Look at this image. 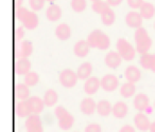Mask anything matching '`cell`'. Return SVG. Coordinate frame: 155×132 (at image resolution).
Here are the masks:
<instances>
[{
    "instance_id": "6da1fadb",
    "label": "cell",
    "mask_w": 155,
    "mask_h": 132,
    "mask_svg": "<svg viewBox=\"0 0 155 132\" xmlns=\"http://www.w3.org/2000/svg\"><path fill=\"white\" fill-rule=\"evenodd\" d=\"M16 17L27 30H34L38 26V16L34 11H30L27 8L21 7L16 10Z\"/></svg>"
},
{
    "instance_id": "7a4b0ae2",
    "label": "cell",
    "mask_w": 155,
    "mask_h": 132,
    "mask_svg": "<svg viewBox=\"0 0 155 132\" xmlns=\"http://www.w3.org/2000/svg\"><path fill=\"white\" fill-rule=\"evenodd\" d=\"M87 42L89 43L91 48L99 50H107L110 46V39L105 33L101 30H94L87 37Z\"/></svg>"
},
{
    "instance_id": "3957f363",
    "label": "cell",
    "mask_w": 155,
    "mask_h": 132,
    "mask_svg": "<svg viewBox=\"0 0 155 132\" xmlns=\"http://www.w3.org/2000/svg\"><path fill=\"white\" fill-rule=\"evenodd\" d=\"M134 39L136 42V51L140 54H146L149 52L152 46V39L149 36L148 32L144 28H139L136 30Z\"/></svg>"
},
{
    "instance_id": "277c9868",
    "label": "cell",
    "mask_w": 155,
    "mask_h": 132,
    "mask_svg": "<svg viewBox=\"0 0 155 132\" xmlns=\"http://www.w3.org/2000/svg\"><path fill=\"white\" fill-rule=\"evenodd\" d=\"M56 118H58V127L62 130H69L72 128L74 124V117L72 116L71 113H69L63 106H58L54 110Z\"/></svg>"
},
{
    "instance_id": "5b68a950",
    "label": "cell",
    "mask_w": 155,
    "mask_h": 132,
    "mask_svg": "<svg viewBox=\"0 0 155 132\" xmlns=\"http://www.w3.org/2000/svg\"><path fill=\"white\" fill-rule=\"evenodd\" d=\"M116 50L120 56L122 57V59L130 61L133 60L135 58L136 55V49L133 47L132 43H130L127 39L124 38H119L116 42Z\"/></svg>"
},
{
    "instance_id": "8992f818",
    "label": "cell",
    "mask_w": 155,
    "mask_h": 132,
    "mask_svg": "<svg viewBox=\"0 0 155 132\" xmlns=\"http://www.w3.org/2000/svg\"><path fill=\"white\" fill-rule=\"evenodd\" d=\"M78 79H79V77H78L77 73L71 69H64L58 76V80H60L61 85L65 88L74 87L77 85Z\"/></svg>"
},
{
    "instance_id": "52a82bcc",
    "label": "cell",
    "mask_w": 155,
    "mask_h": 132,
    "mask_svg": "<svg viewBox=\"0 0 155 132\" xmlns=\"http://www.w3.org/2000/svg\"><path fill=\"white\" fill-rule=\"evenodd\" d=\"M27 132H44L43 121L38 114H31L25 123Z\"/></svg>"
},
{
    "instance_id": "ba28073f",
    "label": "cell",
    "mask_w": 155,
    "mask_h": 132,
    "mask_svg": "<svg viewBox=\"0 0 155 132\" xmlns=\"http://www.w3.org/2000/svg\"><path fill=\"white\" fill-rule=\"evenodd\" d=\"M118 85L119 80L114 74H106L101 78V88L105 92H114Z\"/></svg>"
},
{
    "instance_id": "9c48e42d",
    "label": "cell",
    "mask_w": 155,
    "mask_h": 132,
    "mask_svg": "<svg viewBox=\"0 0 155 132\" xmlns=\"http://www.w3.org/2000/svg\"><path fill=\"white\" fill-rule=\"evenodd\" d=\"M142 20H143V18L140 15L139 12L131 11L125 15V24H127V27L136 29V30L141 28Z\"/></svg>"
},
{
    "instance_id": "30bf717a",
    "label": "cell",
    "mask_w": 155,
    "mask_h": 132,
    "mask_svg": "<svg viewBox=\"0 0 155 132\" xmlns=\"http://www.w3.org/2000/svg\"><path fill=\"white\" fill-rule=\"evenodd\" d=\"M100 87H101V79L96 76H91L88 79L85 80L83 89H84L85 93H87L88 95H94L97 93Z\"/></svg>"
},
{
    "instance_id": "8fae6325",
    "label": "cell",
    "mask_w": 155,
    "mask_h": 132,
    "mask_svg": "<svg viewBox=\"0 0 155 132\" xmlns=\"http://www.w3.org/2000/svg\"><path fill=\"white\" fill-rule=\"evenodd\" d=\"M134 124H135V127L138 130H140L142 132H146L148 130H150L151 124L152 123H151L149 117L144 113L139 112L134 116Z\"/></svg>"
},
{
    "instance_id": "7c38bea8",
    "label": "cell",
    "mask_w": 155,
    "mask_h": 132,
    "mask_svg": "<svg viewBox=\"0 0 155 132\" xmlns=\"http://www.w3.org/2000/svg\"><path fill=\"white\" fill-rule=\"evenodd\" d=\"M33 53V43L30 40L20 41L19 46L16 51V56L17 58H28L31 54Z\"/></svg>"
},
{
    "instance_id": "4fadbf2b",
    "label": "cell",
    "mask_w": 155,
    "mask_h": 132,
    "mask_svg": "<svg viewBox=\"0 0 155 132\" xmlns=\"http://www.w3.org/2000/svg\"><path fill=\"white\" fill-rule=\"evenodd\" d=\"M121 61H122V57L117 51H110L105 55V58H104L105 64L110 69L118 68L121 64Z\"/></svg>"
},
{
    "instance_id": "5bb4252c",
    "label": "cell",
    "mask_w": 155,
    "mask_h": 132,
    "mask_svg": "<svg viewBox=\"0 0 155 132\" xmlns=\"http://www.w3.org/2000/svg\"><path fill=\"white\" fill-rule=\"evenodd\" d=\"M133 105L136 110H138L139 112H142V111H146L147 109H149L150 99H149L148 95H146V94L138 93L137 95L135 96V98H134Z\"/></svg>"
},
{
    "instance_id": "9a60e30c",
    "label": "cell",
    "mask_w": 155,
    "mask_h": 132,
    "mask_svg": "<svg viewBox=\"0 0 155 132\" xmlns=\"http://www.w3.org/2000/svg\"><path fill=\"white\" fill-rule=\"evenodd\" d=\"M91 51V46L87 42V40H80L78 41L73 47V53L77 57L84 58L88 55Z\"/></svg>"
},
{
    "instance_id": "2e32d148",
    "label": "cell",
    "mask_w": 155,
    "mask_h": 132,
    "mask_svg": "<svg viewBox=\"0 0 155 132\" xmlns=\"http://www.w3.org/2000/svg\"><path fill=\"white\" fill-rule=\"evenodd\" d=\"M80 109L83 114L85 115H91L97 111V104L96 102L91 97L84 98L80 104Z\"/></svg>"
},
{
    "instance_id": "e0dca14e",
    "label": "cell",
    "mask_w": 155,
    "mask_h": 132,
    "mask_svg": "<svg viewBox=\"0 0 155 132\" xmlns=\"http://www.w3.org/2000/svg\"><path fill=\"white\" fill-rule=\"evenodd\" d=\"M28 102L32 114H39L41 112H43L45 102H44V99H41V97H38V96H31L28 99Z\"/></svg>"
},
{
    "instance_id": "ac0fdd59",
    "label": "cell",
    "mask_w": 155,
    "mask_h": 132,
    "mask_svg": "<svg viewBox=\"0 0 155 132\" xmlns=\"http://www.w3.org/2000/svg\"><path fill=\"white\" fill-rule=\"evenodd\" d=\"M91 73H93V66H91V62L87 61L81 64L77 70L78 77H79V79H82V80L88 79L91 76Z\"/></svg>"
},
{
    "instance_id": "d6986e66",
    "label": "cell",
    "mask_w": 155,
    "mask_h": 132,
    "mask_svg": "<svg viewBox=\"0 0 155 132\" xmlns=\"http://www.w3.org/2000/svg\"><path fill=\"white\" fill-rule=\"evenodd\" d=\"M31 67H32V64L28 58H19L16 62V73L18 75H26L29 72H31Z\"/></svg>"
},
{
    "instance_id": "ffe728a7",
    "label": "cell",
    "mask_w": 155,
    "mask_h": 132,
    "mask_svg": "<svg viewBox=\"0 0 155 132\" xmlns=\"http://www.w3.org/2000/svg\"><path fill=\"white\" fill-rule=\"evenodd\" d=\"M55 36L60 40H68L71 36V29L67 24H61L55 28Z\"/></svg>"
},
{
    "instance_id": "44dd1931",
    "label": "cell",
    "mask_w": 155,
    "mask_h": 132,
    "mask_svg": "<svg viewBox=\"0 0 155 132\" xmlns=\"http://www.w3.org/2000/svg\"><path fill=\"white\" fill-rule=\"evenodd\" d=\"M124 76L127 81H131V83H136L140 79V77H141V72H140V70L137 68V67L130 66L125 69Z\"/></svg>"
},
{
    "instance_id": "7402d4cb",
    "label": "cell",
    "mask_w": 155,
    "mask_h": 132,
    "mask_svg": "<svg viewBox=\"0 0 155 132\" xmlns=\"http://www.w3.org/2000/svg\"><path fill=\"white\" fill-rule=\"evenodd\" d=\"M47 19L51 22H55L62 17V9L58 5H51L48 7L46 11Z\"/></svg>"
},
{
    "instance_id": "603a6c76",
    "label": "cell",
    "mask_w": 155,
    "mask_h": 132,
    "mask_svg": "<svg viewBox=\"0 0 155 132\" xmlns=\"http://www.w3.org/2000/svg\"><path fill=\"white\" fill-rule=\"evenodd\" d=\"M129 112V107L124 102H117L113 106V115L116 118H124Z\"/></svg>"
},
{
    "instance_id": "cb8c5ba5",
    "label": "cell",
    "mask_w": 155,
    "mask_h": 132,
    "mask_svg": "<svg viewBox=\"0 0 155 132\" xmlns=\"http://www.w3.org/2000/svg\"><path fill=\"white\" fill-rule=\"evenodd\" d=\"M16 113H17L18 117H20V118L29 117L31 114H32L28 100H19V102H17V106H16Z\"/></svg>"
},
{
    "instance_id": "d4e9b609",
    "label": "cell",
    "mask_w": 155,
    "mask_h": 132,
    "mask_svg": "<svg viewBox=\"0 0 155 132\" xmlns=\"http://www.w3.org/2000/svg\"><path fill=\"white\" fill-rule=\"evenodd\" d=\"M97 112L100 116L106 117L113 113V106L110 105V102L106 99L100 100L97 104Z\"/></svg>"
},
{
    "instance_id": "484cf974",
    "label": "cell",
    "mask_w": 155,
    "mask_h": 132,
    "mask_svg": "<svg viewBox=\"0 0 155 132\" xmlns=\"http://www.w3.org/2000/svg\"><path fill=\"white\" fill-rule=\"evenodd\" d=\"M139 13L143 19H151L155 15V7L151 2H143L139 9Z\"/></svg>"
},
{
    "instance_id": "4316f807",
    "label": "cell",
    "mask_w": 155,
    "mask_h": 132,
    "mask_svg": "<svg viewBox=\"0 0 155 132\" xmlns=\"http://www.w3.org/2000/svg\"><path fill=\"white\" fill-rule=\"evenodd\" d=\"M136 93V86L134 83L131 81H127L124 83L120 88V94L122 97L124 98H130Z\"/></svg>"
},
{
    "instance_id": "83f0119b",
    "label": "cell",
    "mask_w": 155,
    "mask_h": 132,
    "mask_svg": "<svg viewBox=\"0 0 155 132\" xmlns=\"http://www.w3.org/2000/svg\"><path fill=\"white\" fill-rule=\"evenodd\" d=\"M16 96L19 100H28L30 96V90H29V86L26 83H18L16 86Z\"/></svg>"
},
{
    "instance_id": "f1b7e54d",
    "label": "cell",
    "mask_w": 155,
    "mask_h": 132,
    "mask_svg": "<svg viewBox=\"0 0 155 132\" xmlns=\"http://www.w3.org/2000/svg\"><path fill=\"white\" fill-rule=\"evenodd\" d=\"M44 102H45V106L47 107H52L58 102V95L53 89H49L46 91L45 95H44Z\"/></svg>"
},
{
    "instance_id": "f546056e",
    "label": "cell",
    "mask_w": 155,
    "mask_h": 132,
    "mask_svg": "<svg viewBox=\"0 0 155 132\" xmlns=\"http://www.w3.org/2000/svg\"><path fill=\"white\" fill-rule=\"evenodd\" d=\"M116 20V15H115V12L113 11L112 9H108L106 12H104L103 14L101 15V21L104 26L110 27L112 26L113 24Z\"/></svg>"
},
{
    "instance_id": "4dcf8cb0",
    "label": "cell",
    "mask_w": 155,
    "mask_h": 132,
    "mask_svg": "<svg viewBox=\"0 0 155 132\" xmlns=\"http://www.w3.org/2000/svg\"><path fill=\"white\" fill-rule=\"evenodd\" d=\"M91 9H93V11L95 12V13L102 15L104 12H106L108 9H110V5L107 3V1L100 0V1L93 2V5H91Z\"/></svg>"
},
{
    "instance_id": "1f68e13d",
    "label": "cell",
    "mask_w": 155,
    "mask_h": 132,
    "mask_svg": "<svg viewBox=\"0 0 155 132\" xmlns=\"http://www.w3.org/2000/svg\"><path fill=\"white\" fill-rule=\"evenodd\" d=\"M38 81H39V75L36 72H33V71L29 72L24 77V83L27 86H29V87H34V86H36L38 83Z\"/></svg>"
},
{
    "instance_id": "d6a6232c",
    "label": "cell",
    "mask_w": 155,
    "mask_h": 132,
    "mask_svg": "<svg viewBox=\"0 0 155 132\" xmlns=\"http://www.w3.org/2000/svg\"><path fill=\"white\" fill-rule=\"evenodd\" d=\"M152 59H153V54H141L139 59V64L144 70H150L151 64H152Z\"/></svg>"
},
{
    "instance_id": "836d02e7",
    "label": "cell",
    "mask_w": 155,
    "mask_h": 132,
    "mask_svg": "<svg viewBox=\"0 0 155 132\" xmlns=\"http://www.w3.org/2000/svg\"><path fill=\"white\" fill-rule=\"evenodd\" d=\"M71 9L77 13H81L86 9V0H71L70 1Z\"/></svg>"
},
{
    "instance_id": "e575fe53",
    "label": "cell",
    "mask_w": 155,
    "mask_h": 132,
    "mask_svg": "<svg viewBox=\"0 0 155 132\" xmlns=\"http://www.w3.org/2000/svg\"><path fill=\"white\" fill-rule=\"evenodd\" d=\"M46 0H29V5L32 9V11L36 12L44 8Z\"/></svg>"
},
{
    "instance_id": "d590c367",
    "label": "cell",
    "mask_w": 155,
    "mask_h": 132,
    "mask_svg": "<svg viewBox=\"0 0 155 132\" xmlns=\"http://www.w3.org/2000/svg\"><path fill=\"white\" fill-rule=\"evenodd\" d=\"M127 5L133 10L140 9L144 2L143 0H127Z\"/></svg>"
},
{
    "instance_id": "8d00e7d4",
    "label": "cell",
    "mask_w": 155,
    "mask_h": 132,
    "mask_svg": "<svg viewBox=\"0 0 155 132\" xmlns=\"http://www.w3.org/2000/svg\"><path fill=\"white\" fill-rule=\"evenodd\" d=\"M85 132H102V128L99 124H89L85 127Z\"/></svg>"
},
{
    "instance_id": "74e56055",
    "label": "cell",
    "mask_w": 155,
    "mask_h": 132,
    "mask_svg": "<svg viewBox=\"0 0 155 132\" xmlns=\"http://www.w3.org/2000/svg\"><path fill=\"white\" fill-rule=\"evenodd\" d=\"M25 27L24 26H20L17 28L16 30V40L17 41H20L22 39V37L25 36Z\"/></svg>"
},
{
    "instance_id": "f35d334b",
    "label": "cell",
    "mask_w": 155,
    "mask_h": 132,
    "mask_svg": "<svg viewBox=\"0 0 155 132\" xmlns=\"http://www.w3.org/2000/svg\"><path fill=\"white\" fill-rule=\"evenodd\" d=\"M119 132H136V129L133 127V126L125 125V126H122V127H121V129L119 130Z\"/></svg>"
},
{
    "instance_id": "ab89813d",
    "label": "cell",
    "mask_w": 155,
    "mask_h": 132,
    "mask_svg": "<svg viewBox=\"0 0 155 132\" xmlns=\"http://www.w3.org/2000/svg\"><path fill=\"white\" fill-rule=\"evenodd\" d=\"M106 1L110 5V7H117L122 2V0H106Z\"/></svg>"
},
{
    "instance_id": "60d3db41",
    "label": "cell",
    "mask_w": 155,
    "mask_h": 132,
    "mask_svg": "<svg viewBox=\"0 0 155 132\" xmlns=\"http://www.w3.org/2000/svg\"><path fill=\"white\" fill-rule=\"evenodd\" d=\"M22 2H24V0H15V8H16V10L22 7Z\"/></svg>"
},
{
    "instance_id": "b9f144b4",
    "label": "cell",
    "mask_w": 155,
    "mask_h": 132,
    "mask_svg": "<svg viewBox=\"0 0 155 132\" xmlns=\"http://www.w3.org/2000/svg\"><path fill=\"white\" fill-rule=\"evenodd\" d=\"M151 71L153 73H155V54H153V59H152V64H151Z\"/></svg>"
},
{
    "instance_id": "7bdbcfd3",
    "label": "cell",
    "mask_w": 155,
    "mask_h": 132,
    "mask_svg": "<svg viewBox=\"0 0 155 132\" xmlns=\"http://www.w3.org/2000/svg\"><path fill=\"white\" fill-rule=\"evenodd\" d=\"M150 132H155V121H153L151 124V127H150Z\"/></svg>"
},
{
    "instance_id": "ee69618b",
    "label": "cell",
    "mask_w": 155,
    "mask_h": 132,
    "mask_svg": "<svg viewBox=\"0 0 155 132\" xmlns=\"http://www.w3.org/2000/svg\"><path fill=\"white\" fill-rule=\"evenodd\" d=\"M91 1H93V2H96V1H100V0H91Z\"/></svg>"
},
{
    "instance_id": "f6af8a7d",
    "label": "cell",
    "mask_w": 155,
    "mask_h": 132,
    "mask_svg": "<svg viewBox=\"0 0 155 132\" xmlns=\"http://www.w3.org/2000/svg\"><path fill=\"white\" fill-rule=\"evenodd\" d=\"M46 1H49V2H52V1H54V0H46Z\"/></svg>"
},
{
    "instance_id": "bcb514c9",
    "label": "cell",
    "mask_w": 155,
    "mask_h": 132,
    "mask_svg": "<svg viewBox=\"0 0 155 132\" xmlns=\"http://www.w3.org/2000/svg\"><path fill=\"white\" fill-rule=\"evenodd\" d=\"M154 108H155V102H154Z\"/></svg>"
},
{
    "instance_id": "7dc6e473",
    "label": "cell",
    "mask_w": 155,
    "mask_h": 132,
    "mask_svg": "<svg viewBox=\"0 0 155 132\" xmlns=\"http://www.w3.org/2000/svg\"><path fill=\"white\" fill-rule=\"evenodd\" d=\"M154 29H155V24H154Z\"/></svg>"
}]
</instances>
